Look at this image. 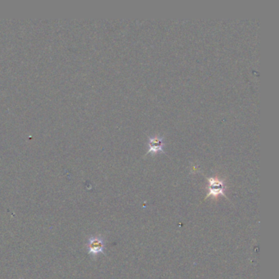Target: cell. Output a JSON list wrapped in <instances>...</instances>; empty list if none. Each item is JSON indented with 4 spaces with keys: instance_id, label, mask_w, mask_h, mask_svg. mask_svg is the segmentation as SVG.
Here are the masks:
<instances>
[{
    "instance_id": "6da1fadb",
    "label": "cell",
    "mask_w": 279,
    "mask_h": 279,
    "mask_svg": "<svg viewBox=\"0 0 279 279\" xmlns=\"http://www.w3.org/2000/svg\"><path fill=\"white\" fill-rule=\"evenodd\" d=\"M105 246H106L105 240L102 235H94L88 238L86 243L88 254L94 260H95L101 254L106 256Z\"/></svg>"
},
{
    "instance_id": "7a4b0ae2",
    "label": "cell",
    "mask_w": 279,
    "mask_h": 279,
    "mask_svg": "<svg viewBox=\"0 0 279 279\" xmlns=\"http://www.w3.org/2000/svg\"><path fill=\"white\" fill-rule=\"evenodd\" d=\"M208 182V193L206 194L205 199L212 197L217 199L219 196H224L228 199L225 194V181L219 177H209L206 179Z\"/></svg>"
},
{
    "instance_id": "3957f363",
    "label": "cell",
    "mask_w": 279,
    "mask_h": 279,
    "mask_svg": "<svg viewBox=\"0 0 279 279\" xmlns=\"http://www.w3.org/2000/svg\"><path fill=\"white\" fill-rule=\"evenodd\" d=\"M164 142L163 137L159 135L149 136L148 149L146 155H157L164 152Z\"/></svg>"
}]
</instances>
